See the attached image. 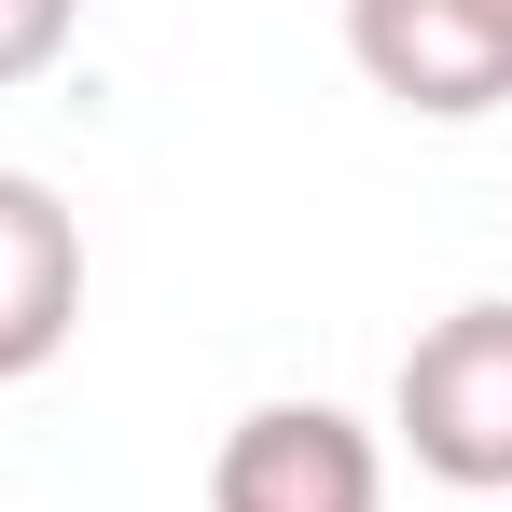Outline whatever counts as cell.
<instances>
[{
  "instance_id": "obj_2",
  "label": "cell",
  "mask_w": 512,
  "mask_h": 512,
  "mask_svg": "<svg viewBox=\"0 0 512 512\" xmlns=\"http://www.w3.org/2000/svg\"><path fill=\"white\" fill-rule=\"evenodd\" d=\"M346 56L416 125H485L512 97V14L499 0H346Z\"/></svg>"
},
{
  "instance_id": "obj_4",
  "label": "cell",
  "mask_w": 512,
  "mask_h": 512,
  "mask_svg": "<svg viewBox=\"0 0 512 512\" xmlns=\"http://www.w3.org/2000/svg\"><path fill=\"white\" fill-rule=\"evenodd\" d=\"M70 333H84V222L56 180L0 167V388H28Z\"/></svg>"
},
{
  "instance_id": "obj_7",
  "label": "cell",
  "mask_w": 512,
  "mask_h": 512,
  "mask_svg": "<svg viewBox=\"0 0 512 512\" xmlns=\"http://www.w3.org/2000/svg\"><path fill=\"white\" fill-rule=\"evenodd\" d=\"M499 512H512V499H499Z\"/></svg>"
},
{
  "instance_id": "obj_3",
  "label": "cell",
  "mask_w": 512,
  "mask_h": 512,
  "mask_svg": "<svg viewBox=\"0 0 512 512\" xmlns=\"http://www.w3.org/2000/svg\"><path fill=\"white\" fill-rule=\"evenodd\" d=\"M208 512H388V443L346 402H250L208 457Z\"/></svg>"
},
{
  "instance_id": "obj_6",
  "label": "cell",
  "mask_w": 512,
  "mask_h": 512,
  "mask_svg": "<svg viewBox=\"0 0 512 512\" xmlns=\"http://www.w3.org/2000/svg\"><path fill=\"white\" fill-rule=\"evenodd\" d=\"M499 14H512V0H499Z\"/></svg>"
},
{
  "instance_id": "obj_5",
  "label": "cell",
  "mask_w": 512,
  "mask_h": 512,
  "mask_svg": "<svg viewBox=\"0 0 512 512\" xmlns=\"http://www.w3.org/2000/svg\"><path fill=\"white\" fill-rule=\"evenodd\" d=\"M70 28H84V0H0V97L42 84V70L70 56Z\"/></svg>"
},
{
  "instance_id": "obj_1",
  "label": "cell",
  "mask_w": 512,
  "mask_h": 512,
  "mask_svg": "<svg viewBox=\"0 0 512 512\" xmlns=\"http://www.w3.org/2000/svg\"><path fill=\"white\" fill-rule=\"evenodd\" d=\"M388 429L416 443L429 485L457 499H512V305H457L402 346V388H388Z\"/></svg>"
}]
</instances>
